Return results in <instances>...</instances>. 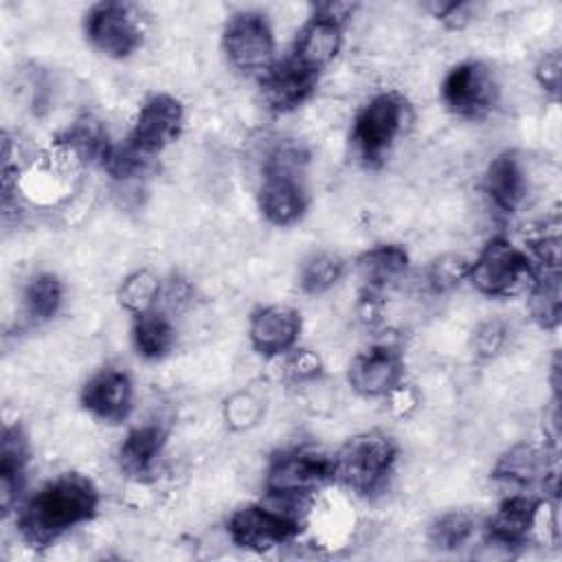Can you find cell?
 I'll return each instance as SVG.
<instances>
[{
	"instance_id": "cell-1",
	"label": "cell",
	"mask_w": 562,
	"mask_h": 562,
	"mask_svg": "<svg viewBox=\"0 0 562 562\" xmlns=\"http://www.w3.org/2000/svg\"><path fill=\"white\" fill-rule=\"evenodd\" d=\"M101 505L97 483L81 472H61L24 496L13 514L20 540L44 551L81 525H88Z\"/></svg>"
},
{
	"instance_id": "cell-2",
	"label": "cell",
	"mask_w": 562,
	"mask_h": 562,
	"mask_svg": "<svg viewBox=\"0 0 562 562\" xmlns=\"http://www.w3.org/2000/svg\"><path fill=\"white\" fill-rule=\"evenodd\" d=\"M307 162L310 154L299 140H281L266 154L257 189V206L268 224L288 228L301 222L307 213Z\"/></svg>"
},
{
	"instance_id": "cell-3",
	"label": "cell",
	"mask_w": 562,
	"mask_h": 562,
	"mask_svg": "<svg viewBox=\"0 0 562 562\" xmlns=\"http://www.w3.org/2000/svg\"><path fill=\"white\" fill-rule=\"evenodd\" d=\"M307 507L310 503L266 496L259 503H246L233 509L226 520V533L235 547L255 553L292 544L305 527Z\"/></svg>"
},
{
	"instance_id": "cell-4",
	"label": "cell",
	"mask_w": 562,
	"mask_h": 562,
	"mask_svg": "<svg viewBox=\"0 0 562 562\" xmlns=\"http://www.w3.org/2000/svg\"><path fill=\"white\" fill-rule=\"evenodd\" d=\"M397 454V443L386 432L367 430L353 435L331 457L334 483L358 496H375L393 476Z\"/></svg>"
},
{
	"instance_id": "cell-5",
	"label": "cell",
	"mask_w": 562,
	"mask_h": 562,
	"mask_svg": "<svg viewBox=\"0 0 562 562\" xmlns=\"http://www.w3.org/2000/svg\"><path fill=\"white\" fill-rule=\"evenodd\" d=\"M411 121L408 101L395 90L373 94L353 116L351 147L367 167H378L389 156Z\"/></svg>"
},
{
	"instance_id": "cell-6",
	"label": "cell",
	"mask_w": 562,
	"mask_h": 562,
	"mask_svg": "<svg viewBox=\"0 0 562 562\" xmlns=\"http://www.w3.org/2000/svg\"><path fill=\"white\" fill-rule=\"evenodd\" d=\"M329 483H334L331 457L310 448L279 450L263 472V492L277 501L310 503Z\"/></svg>"
},
{
	"instance_id": "cell-7",
	"label": "cell",
	"mask_w": 562,
	"mask_h": 562,
	"mask_svg": "<svg viewBox=\"0 0 562 562\" xmlns=\"http://www.w3.org/2000/svg\"><path fill=\"white\" fill-rule=\"evenodd\" d=\"M533 279V263L525 248L516 246L505 235H494L485 241L474 259H470L468 283L483 296L507 299Z\"/></svg>"
},
{
	"instance_id": "cell-8",
	"label": "cell",
	"mask_w": 562,
	"mask_h": 562,
	"mask_svg": "<svg viewBox=\"0 0 562 562\" xmlns=\"http://www.w3.org/2000/svg\"><path fill=\"white\" fill-rule=\"evenodd\" d=\"M439 94L452 116L483 121L498 108L501 86L496 72L485 61L468 59L446 72Z\"/></svg>"
},
{
	"instance_id": "cell-9",
	"label": "cell",
	"mask_w": 562,
	"mask_h": 562,
	"mask_svg": "<svg viewBox=\"0 0 562 562\" xmlns=\"http://www.w3.org/2000/svg\"><path fill=\"white\" fill-rule=\"evenodd\" d=\"M88 44L108 59H130L145 40L140 13L130 2H97L83 15Z\"/></svg>"
},
{
	"instance_id": "cell-10",
	"label": "cell",
	"mask_w": 562,
	"mask_h": 562,
	"mask_svg": "<svg viewBox=\"0 0 562 562\" xmlns=\"http://www.w3.org/2000/svg\"><path fill=\"white\" fill-rule=\"evenodd\" d=\"M222 50L241 75L261 77L277 61L272 24L259 11H237L222 29Z\"/></svg>"
},
{
	"instance_id": "cell-11",
	"label": "cell",
	"mask_w": 562,
	"mask_h": 562,
	"mask_svg": "<svg viewBox=\"0 0 562 562\" xmlns=\"http://www.w3.org/2000/svg\"><path fill=\"white\" fill-rule=\"evenodd\" d=\"M182 127V101L169 92H154L140 103L123 143L145 160H154L160 151L180 138Z\"/></svg>"
},
{
	"instance_id": "cell-12",
	"label": "cell",
	"mask_w": 562,
	"mask_h": 562,
	"mask_svg": "<svg viewBox=\"0 0 562 562\" xmlns=\"http://www.w3.org/2000/svg\"><path fill=\"white\" fill-rule=\"evenodd\" d=\"M406 362L402 351L391 342H378L358 351L347 367L351 391L364 400L393 397L404 382Z\"/></svg>"
},
{
	"instance_id": "cell-13",
	"label": "cell",
	"mask_w": 562,
	"mask_h": 562,
	"mask_svg": "<svg viewBox=\"0 0 562 562\" xmlns=\"http://www.w3.org/2000/svg\"><path fill=\"white\" fill-rule=\"evenodd\" d=\"M492 479L509 485L514 492L542 485V490L558 492V459L553 443L520 441L507 448L492 468Z\"/></svg>"
},
{
	"instance_id": "cell-14",
	"label": "cell",
	"mask_w": 562,
	"mask_h": 562,
	"mask_svg": "<svg viewBox=\"0 0 562 562\" xmlns=\"http://www.w3.org/2000/svg\"><path fill=\"white\" fill-rule=\"evenodd\" d=\"M544 507L547 498L527 492H509L483 525L485 542L507 553L522 549L538 531Z\"/></svg>"
},
{
	"instance_id": "cell-15",
	"label": "cell",
	"mask_w": 562,
	"mask_h": 562,
	"mask_svg": "<svg viewBox=\"0 0 562 562\" xmlns=\"http://www.w3.org/2000/svg\"><path fill=\"white\" fill-rule=\"evenodd\" d=\"M79 402L94 419L110 426L123 424L134 411L132 375L121 367H103L83 382Z\"/></svg>"
},
{
	"instance_id": "cell-16",
	"label": "cell",
	"mask_w": 562,
	"mask_h": 562,
	"mask_svg": "<svg viewBox=\"0 0 562 562\" xmlns=\"http://www.w3.org/2000/svg\"><path fill=\"white\" fill-rule=\"evenodd\" d=\"M259 79L263 105L274 114H288L312 99L321 75L303 68L290 55L277 59Z\"/></svg>"
},
{
	"instance_id": "cell-17",
	"label": "cell",
	"mask_w": 562,
	"mask_h": 562,
	"mask_svg": "<svg viewBox=\"0 0 562 562\" xmlns=\"http://www.w3.org/2000/svg\"><path fill=\"white\" fill-rule=\"evenodd\" d=\"M345 26L347 24L312 7L310 18L296 31L290 57L303 68L321 75L340 55L345 44Z\"/></svg>"
},
{
	"instance_id": "cell-18",
	"label": "cell",
	"mask_w": 562,
	"mask_h": 562,
	"mask_svg": "<svg viewBox=\"0 0 562 562\" xmlns=\"http://www.w3.org/2000/svg\"><path fill=\"white\" fill-rule=\"evenodd\" d=\"M301 314L283 303L261 305L250 314L248 340L263 358L288 356L301 336Z\"/></svg>"
},
{
	"instance_id": "cell-19",
	"label": "cell",
	"mask_w": 562,
	"mask_h": 562,
	"mask_svg": "<svg viewBox=\"0 0 562 562\" xmlns=\"http://www.w3.org/2000/svg\"><path fill=\"white\" fill-rule=\"evenodd\" d=\"M31 463V439L20 422L4 424L0 439V507L2 516L15 514L24 501Z\"/></svg>"
},
{
	"instance_id": "cell-20",
	"label": "cell",
	"mask_w": 562,
	"mask_h": 562,
	"mask_svg": "<svg viewBox=\"0 0 562 562\" xmlns=\"http://www.w3.org/2000/svg\"><path fill=\"white\" fill-rule=\"evenodd\" d=\"M114 140L108 134V127L101 119L92 114L77 116L57 138L55 151L70 165H97L103 169Z\"/></svg>"
},
{
	"instance_id": "cell-21",
	"label": "cell",
	"mask_w": 562,
	"mask_h": 562,
	"mask_svg": "<svg viewBox=\"0 0 562 562\" xmlns=\"http://www.w3.org/2000/svg\"><path fill=\"white\" fill-rule=\"evenodd\" d=\"M483 193L503 215H512L525 204L529 193V178L522 160L514 151L496 154L487 162L483 173Z\"/></svg>"
},
{
	"instance_id": "cell-22",
	"label": "cell",
	"mask_w": 562,
	"mask_h": 562,
	"mask_svg": "<svg viewBox=\"0 0 562 562\" xmlns=\"http://www.w3.org/2000/svg\"><path fill=\"white\" fill-rule=\"evenodd\" d=\"M408 263V252L400 244H375L360 252L356 259V274L360 281L362 299L375 301L380 294L402 281Z\"/></svg>"
},
{
	"instance_id": "cell-23",
	"label": "cell",
	"mask_w": 562,
	"mask_h": 562,
	"mask_svg": "<svg viewBox=\"0 0 562 562\" xmlns=\"http://www.w3.org/2000/svg\"><path fill=\"white\" fill-rule=\"evenodd\" d=\"M167 446V430L158 422H145L127 430L123 437L116 461L125 476L134 481H149Z\"/></svg>"
},
{
	"instance_id": "cell-24",
	"label": "cell",
	"mask_w": 562,
	"mask_h": 562,
	"mask_svg": "<svg viewBox=\"0 0 562 562\" xmlns=\"http://www.w3.org/2000/svg\"><path fill=\"white\" fill-rule=\"evenodd\" d=\"M132 345L134 351L147 362L167 358L176 349L173 321L160 307L136 316L132 323Z\"/></svg>"
},
{
	"instance_id": "cell-25",
	"label": "cell",
	"mask_w": 562,
	"mask_h": 562,
	"mask_svg": "<svg viewBox=\"0 0 562 562\" xmlns=\"http://www.w3.org/2000/svg\"><path fill=\"white\" fill-rule=\"evenodd\" d=\"M527 310L531 321L544 329L555 331L562 316V277L560 270H536L529 283Z\"/></svg>"
},
{
	"instance_id": "cell-26",
	"label": "cell",
	"mask_w": 562,
	"mask_h": 562,
	"mask_svg": "<svg viewBox=\"0 0 562 562\" xmlns=\"http://www.w3.org/2000/svg\"><path fill=\"white\" fill-rule=\"evenodd\" d=\"M64 296H66L64 281L55 272L42 270L26 281L22 292V305L31 321L48 323L59 314L64 305Z\"/></svg>"
},
{
	"instance_id": "cell-27",
	"label": "cell",
	"mask_w": 562,
	"mask_h": 562,
	"mask_svg": "<svg viewBox=\"0 0 562 562\" xmlns=\"http://www.w3.org/2000/svg\"><path fill=\"white\" fill-rule=\"evenodd\" d=\"M162 279L151 268H138L119 283L116 301L132 318H136L140 314L158 310L162 303Z\"/></svg>"
},
{
	"instance_id": "cell-28",
	"label": "cell",
	"mask_w": 562,
	"mask_h": 562,
	"mask_svg": "<svg viewBox=\"0 0 562 562\" xmlns=\"http://www.w3.org/2000/svg\"><path fill=\"white\" fill-rule=\"evenodd\" d=\"M345 274V259L331 250H316L299 266V288L307 296L329 292Z\"/></svg>"
},
{
	"instance_id": "cell-29",
	"label": "cell",
	"mask_w": 562,
	"mask_h": 562,
	"mask_svg": "<svg viewBox=\"0 0 562 562\" xmlns=\"http://www.w3.org/2000/svg\"><path fill=\"white\" fill-rule=\"evenodd\" d=\"M476 533V522L468 512H446L428 527V542L437 551H457Z\"/></svg>"
},
{
	"instance_id": "cell-30",
	"label": "cell",
	"mask_w": 562,
	"mask_h": 562,
	"mask_svg": "<svg viewBox=\"0 0 562 562\" xmlns=\"http://www.w3.org/2000/svg\"><path fill=\"white\" fill-rule=\"evenodd\" d=\"M468 270H470V259L457 252L450 255H441L439 259H435L428 268V285L435 292H446L457 288L461 281L468 279Z\"/></svg>"
},
{
	"instance_id": "cell-31",
	"label": "cell",
	"mask_w": 562,
	"mask_h": 562,
	"mask_svg": "<svg viewBox=\"0 0 562 562\" xmlns=\"http://www.w3.org/2000/svg\"><path fill=\"white\" fill-rule=\"evenodd\" d=\"M507 340V325L501 318H487L479 323L472 334V353L479 360H492L501 353Z\"/></svg>"
},
{
	"instance_id": "cell-32",
	"label": "cell",
	"mask_w": 562,
	"mask_h": 562,
	"mask_svg": "<svg viewBox=\"0 0 562 562\" xmlns=\"http://www.w3.org/2000/svg\"><path fill=\"white\" fill-rule=\"evenodd\" d=\"M261 402L250 393H235L224 404V419L226 426L233 430L252 428L261 417Z\"/></svg>"
},
{
	"instance_id": "cell-33",
	"label": "cell",
	"mask_w": 562,
	"mask_h": 562,
	"mask_svg": "<svg viewBox=\"0 0 562 562\" xmlns=\"http://www.w3.org/2000/svg\"><path fill=\"white\" fill-rule=\"evenodd\" d=\"M285 358V373L292 382H310L316 380L323 371L321 358L310 349L294 347Z\"/></svg>"
},
{
	"instance_id": "cell-34",
	"label": "cell",
	"mask_w": 562,
	"mask_h": 562,
	"mask_svg": "<svg viewBox=\"0 0 562 562\" xmlns=\"http://www.w3.org/2000/svg\"><path fill=\"white\" fill-rule=\"evenodd\" d=\"M533 77L538 81V86L551 94L553 99H558L560 94V81H562V57L558 50H549L544 53L536 68H533Z\"/></svg>"
},
{
	"instance_id": "cell-35",
	"label": "cell",
	"mask_w": 562,
	"mask_h": 562,
	"mask_svg": "<svg viewBox=\"0 0 562 562\" xmlns=\"http://www.w3.org/2000/svg\"><path fill=\"white\" fill-rule=\"evenodd\" d=\"M426 9L432 13V18H437L446 29L459 31L463 29L470 20H472V4L470 2H432L426 4Z\"/></svg>"
}]
</instances>
